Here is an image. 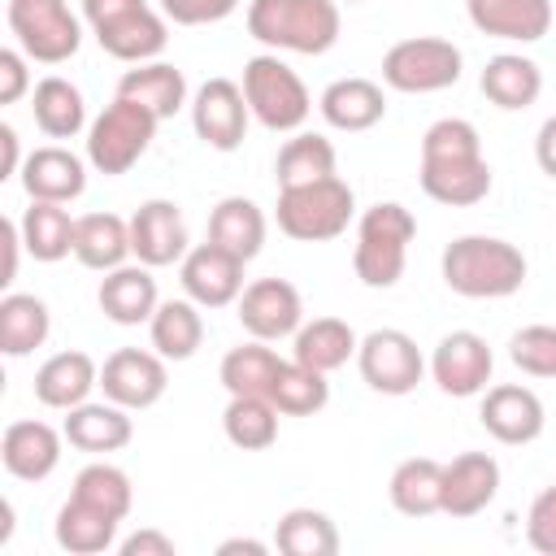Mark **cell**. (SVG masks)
Masks as SVG:
<instances>
[{"mask_svg": "<svg viewBox=\"0 0 556 556\" xmlns=\"http://www.w3.org/2000/svg\"><path fill=\"white\" fill-rule=\"evenodd\" d=\"M421 191L434 204L469 208L491 195V165L482 156L478 126L465 117H439L421 135Z\"/></svg>", "mask_w": 556, "mask_h": 556, "instance_id": "6da1fadb", "label": "cell"}, {"mask_svg": "<svg viewBox=\"0 0 556 556\" xmlns=\"http://www.w3.org/2000/svg\"><path fill=\"white\" fill-rule=\"evenodd\" d=\"M443 282L465 300H504L526 282V252L495 235H460L443 248Z\"/></svg>", "mask_w": 556, "mask_h": 556, "instance_id": "7a4b0ae2", "label": "cell"}, {"mask_svg": "<svg viewBox=\"0 0 556 556\" xmlns=\"http://www.w3.org/2000/svg\"><path fill=\"white\" fill-rule=\"evenodd\" d=\"M339 0H248V35L274 52L321 56L339 43Z\"/></svg>", "mask_w": 556, "mask_h": 556, "instance_id": "3957f363", "label": "cell"}, {"mask_svg": "<svg viewBox=\"0 0 556 556\" xmlns=\"http://www.w3.org/2000/svg\"><path fill=\"white\" fill-rule=\"evenodd\" d=\"M278 230L295 243H326V239H339L352 217H356V191L339 178V174H326V178H313V182H300V187H278Z\"/></svg>", "mask_w": 556, "mask_h": 556, "instance_id": "277c9868", "label": "cell"}, {"mask_svg": "<svg viewBox=\"0 0 556 556\" xmlns=\"http://www.w3.org/2000/svg\"><path fill=\"white\" fill-rule=\"evenodd\" d=\"M83 22L91 26L96 43L126 65L156 61L169 43V17L148 0H83Z\"/></svg>", "mask_w": 556, "mask_h": 556, "instance_id": "5b68a950", "label": "cell"}, {"mask_svg": "<svg viewBox=\"0 0 556 556\" xmlns=\"http://www.w3.org/2000/svg\"><path fill=\"white\" fill-rule=\"evenodd\" d=\"M413 235H417V217L404 204L382 200V204L365 208L361 222H356V252H352L356 278L374 291L395 287L404 278Z\"/></svg>", "mask_w": 556, "mask_h": 556, "instance_id": "8992f818", "label": "cell"}, {"mask_svg": "<svg viewBox=\"0 0 556 556\" xmlns=\"http://www.w3.org/2000/svg\"><path fill=\"white\" fill-rule=\"evenodd\" d=\"M239 87L248 96L252 117L274 135H295L313 113V96H308L304 78L278 52H261V56L243 61V83Z\"/></svg>", "mask_w": 556, "mask_h": 556, "instance_id": "52a82bcc", "label": "cell"}, {"mask_svg": "<svg viewBox=\"0 0 556 556\" xmlns=\"http://www.w3.org/2000/svg\"><path fill=\"white\" fill-rule=\"evenodd\" d=\"M156 126L161 117L126 96H113V104L100 109V117L87 126V161L96 174L104 178H117L126 174L156 139Z\"/></svg>", "mask_w": 556, "mask_h": 556, "instance_id": "ba28073f", "label": "cell"}, {"mask_svg": "<svg viewBox=\"0 0 556 556\" xmlns=\"http://www.w3.org/2000/svg\"><path fill=\"white\" fill-rule=\"evenodd\" d=\"M465 70V56L452 39L439 35H413L387 48L382 56V83L404 96H430L443 87H456Z\"/></svg>", "mask_w": 556, "mask_h": 556, "instance_id": "9c48e42d", "label": "cell"}, {"mask_svg": "<svg viewBox=\"0 0 556 556\" xmlns=\"http://www.w3.org/2000/svg\"><path fill=\"white\" fill-rule=\"evenodd\" d=\"M9 35L39 65H65L83 48V22L65 0H9Z\"/></svg>", "mask_w": 556, "mask_h": 556, "instance_id": "30bf717a", "label": "cell"}, {"mask_svg": "<svg viewBox=\"0 0 556 556\" xmlns=\"http://www.w3.org/2000/svg\"><path fill=\"white\" fill-rule=\"evenodd\" d=\"M356 365H361V378L378 395H408V391H417V382L426 374V356H421L417 339L395 326L369 330L356 348Z\"/></svg>", "mask_w": 556, "mask_h": 556, "instance_id": "8fae6325", "label": "cell"}, {"mask_svg": "<svg viewBox=\"0 0 556 556\" xmlns=\"http://www.w3.org/2000/svg\"><path fill=\"white\" fill-rule=\"evenodd\" d=\"M491 374H495V352L478 330H452L434 343L430 378L443 395H456V400L482 395Z\"/></svg>", "mask_w": 556, "mask_h": 556, "instance_id": "7c38bea8", "label": "cell"}, {"mask_svg": "<svg viewBox=\"0 0 556 556\" xmlns=\"http://www.w3.org/2000/svg\"><path fill=\"white\" fill-rule=\"evenodd\" d=\"M169 387V369H165V356L152 348H117L104 365H100V391L104 400L139 413V408H152Z\"/></svg>", "mask_w": 556, "mask_h": 556, "instance_id": "4fadbf2b", "label": "cell"}, {"mask_svg": "<svg viewBox=\"0 0 556 556\" xmlns=\"http://www.w3.org/2000/svg\"><path fill=\"white\" fill-rule=\"evenodd\" d=\"M239 308V326L261 339V343H278L291 339L304 326V300L287 278H256L243 287V295L235 300Z\"/></svg>", "mask_w": 556, "mask_h": 556, "instance_id": "5bb4252c", "label": "cell"}, {"mask_svg": "<svg viewBox=\"0 0 556 556\" xmlns=\"http://www.w3.org/2000/svg\"><path fill=\"white\" fill-rule=\"evenodd\" d=\"M248 117H252L248 96L230 78H208L191 96V126L213 152H235L248 135Z\"/></svg>", "mask_w": 556, "mask_h": 556, "instance_id": "9a60e30c", "label": "cell"}, {"mask_svg": "<svg viewBox=\"0 0 556 556\" xmlns=\"http://www.w3.org/2000/svg\"><path fill=\"white\" fill-rule=\"evenodd\" d=\"M243 265L248 261H239L235 252L204 239L178 261V282H182L187 300H195L200 308H226L243 295Z\"/></svg>", "mask_w": 556, "mask_h": 556, "instance_id": "2e32d148", "label": "cell"}, {"mask_svg": "<svg viewBox=\"0 0 556 556\" xmlns=\"http://www.w3.org/2000/svg\"><path fill=\"white\" fill-rule=\"evenodd\" d=\"M482 430L495 439V443H508V447H526L543 434L547 426V413H543V400L521 387V382H500V387H486L482 391Z\"/></svg>", "mask_w": 556, "mask_h": 556, "instance_id": "e0dca14e", "label": "cell"}, {"mask_svg": "<svg viewBox=\"0 0 556 556\" xmlns=\"http://www.w3.org/2000/svg\"><path fill=\"white\" fill-rule=\"evenodd\" d=\"M130 252H135V261H143L152 269H165V265L182 261L191 252L182 208L174 200H143L130 213Z\"/></svg>", "mask_w": 556, "mask_h": 556, "instance_id": "ac0fdd59", "label": "cell"}, {"mask_svg": "<svg viewBox=\"0 0 556 556\" xmlns=\"http://www.w3.org/2000/svg\"><path fill=\"white\" fill-rule=\"evenodd\" d=\"M61 443H65V430H56L48 421H35V417L9 421L0 434V460H4L9 478L43 482L61 465Z\"/></svg>", "mask_w": 556, "mask_h": 556, "instance_id": "d6986e66", "label": "cell"}, {"mask_svg": "<svg viewBox=\"0 0 556 556\" xmlns=\"http://www.w3.org/2000/svg\"><path fill=\"white\" fill-rule=\"evenodd\" d=\"M22 191L30 200H52V204H70L87 191V165L83 156H74L61 143H43L35 152H26L22 161Z\"/></svg>", "mask_w": 556, "mask_h": 556, "instance_id": "ffe728a7", "label": "cell"}, {"mask_svg": "<svg viewBox=\"0 0 556 556\" xmlns=\"http://www.w3.org/2000/svg\"><path fill=\"white\" fill-rule=\"evenodd\" d=\"M500 495V460L491 452H460L443 465V513L478 517Z\"/></svg>", "mask_w": 556, "mask_h": 556, "instance_id": "44dd1931", "label": "cell"}, {"mask_svg": "<svg viewBox=\"0 0 556 556\" xmlns=\"http://www.w3.org/2000/svg\"><path fill=\"white\" fill-rule=\"evenodd\" d=\"M96 300H100V313H104L109 321H117V326L152 321V313H156V304H161L152 265H143V261L130 265V261H126V265L109 269V274L100 278Z\"/></svg>", "mask_w": 556, "mask_h": 556, "instance_id": "7402d4cb", "label": "cell"}, {"mask_svg": "<svg viewBox=\"0 0 556 556\" xmlns=\"http://www.w3.org/2000/svg\"><path fill=\"white\" fill-rule=\"evenodd\" d=\"M65 443L78 447V452H122L130 439H135V421H130V408L113 404V400H83L78 408L65 413Z\"/></svg>", "mask_w": 556, "mask_h": 556, "instance_id": "603a6c76", "label": "cell"}, {"mask_svg": "<svg viewBox=\"0 0 556 556\" xmlns=\"http://www.w3.org/2000/svg\"><path fill=\"white\" fill-rule=\"evenodd\" d=\"M465 13L491 39L539 43L552 30V0H465Z\"/></svg>", "mask_w": 556, "mask_h": 556, "instance_id": "cb8c5ba5", "label": "cell"}, {"mask_svg": "<svg viewBox=\"0 0 556 556\" xmlns=\"http://www.w3.org/2000/svg\"><path fill=\"white\" fill-rule=\"evenodd\" d=\"M96 387H100V365H96L87 352H78V348L56 352V356H48V361L35 369V400H39L43 408L70 413V408H78L83 400H91Z\"/></svg>", "mask_w": 556, "mask_h": 556, "instance_id": "d4e9b609", "label": "cell"}, {"mask_svg": "<svg viewBox=\"0 0 556 556\" xmlns=\"http://www.w3.org/2000/svg\"><path fill=\"white\" fill-rule=\"evenodd\" d=\"M317 109H321L326 126L361 135V130H374L387 117V96H382V87L374 78H334L321 91Z\"/></svg>", "mask_w": 556, "mask_h": 556, "instance_id": "484cf974", "label": "cell"}, {"mask_svg": "<svg viewBox=\"0 0 556 556\" xmlns=\"http://www.w3.org/2000/svg\"><path fill=\"white\" fill-rule=\"evenodd\" d=\"M117 526H122V517L70 495L56 513L52 534H56V547L70 552V556H100V552L117 547Z\"/></svg>", "mask_w": 556, "mask_h": 556, "instance_id": "4316f807", "label": "cell"}, {"mask_svg": "<svg viewBox=\"0 0 556 556\" xmlns=\"http://www.w3.org/2000/svg\"><path fill=\"white\" fill-rule=\"evenodd\" d=\"M478 87H482V96H486L495 109L517 113V109H530V104L539 100V91H543V70H539L530 56H521V52H495V56L482 65Z\"/></svg>", "mask_w": 556, "mask_h": 556, "instance_id": "83f0119b", "label": "cell"}, {"mask_svg": "<svg viewBox=\"0 0 556 556\" xmlns=\"http://www.w3.org/2000/svg\"><path fill=\"white\" fill-rule=\"evenodd\" d=\"M356 348H361V339L343 317H313L291 334V356L321 374L343 369L356 356Z\"/></svg>", "mask_w": 556, "mask_h": 556, "instance_id": "f1b7e54d", "label": "cell"}, {"mask_svg": "<svg viewBox=\"0 0 556 556\" xmlns=\"http://www.w3.org/2000/svg\"><path fill=\"white\" fill-rule=\"evenodd\" d=\"M117 96L152 109L161 122L174 117L182 104H187V78L178 65L169 61H143V65H130L122 78H117Z\"/></svg>", "mask_w": 556, "mask_h": 556, "instance_id": "f546056e", "label": "cell"}, {"mask_svg": "<svg viewBox=\"0 0 556 556\" xmlns=\"http://www.w3.org/2000/svg\"><path fill=\"white\" fill-rule=\"evenodd\" d=\"M30 113H35V126L48 135V139H74L87 130V100L83 91L61 78V74H48L35 83L30 91Z\"/></svg>", "mask_w": 556, "mask_h": 556, "instance_id": "4dcf8cb0", "label": "cell"}, {"mask_svg": "<svg viewBox=\"0 0 556 556\" xmlns=\"http://www.w3.org/2000/svg\"><path fill=\"white\" fill-rule=\"evenodd\" d=\"M74 256H78V265H87L96 274L126 265V256H135L130 252V222L117 213H83L78 230H74Z\"/></svg>", "mask_w": 556, "mask_h": 556, "instance_id": "1f68e13d", "label": "cell"}, {"mask_svg": "<svg viewBox=\"0 0 556 556\" xmlns=\"http://www.w3.org/2000/svg\"><path fill=\"white\" fill-rule=\"evenodd\" d=\"M208 243L235 252L239 261H252L265 248V213L248 195H226L208 213Z\"/></svg>", "mask_w": 556, "mask_h": 556, "instance_id": "d6a6232c", "label": "cell"}, {"mask_svg": "<svg viewBox=\"0 0 556 556\" xmlns=\"http://www.w3.org/2000/svg\"><path fill=\"white\" fill-rule=\"evenodd\" d=\"M22 226V243L35 261L43 265H56L74 252V230H78V217H70L65 204H52V200H30V208L17 217Z\"/></svg>", "mask_w": 556, "mask_h": 556, "instance_id": "836d02e7", "label": "cell"}, {"mask_svg": "<svg viewBox=\"0 0 556 556\" xmlns=\"http://www.w3.org/2000/svg\"><path fill=\"white\" fill-rule=\"evenodd\" d=\"M52 334V313L39 295L30 291H9L0 300V352L4 356H30L35 348H43Z\"/></svg>", "mask_w": 556, "mask_h": 556, "instance_id": "e575fe53", "label": "cell"}, {"mask_svg": "<svg viewBox=\"0 0 556 556\" xmlns=\"http://www.w3.org/2000/svg\"><path fill=\"white\" fill-rule=\"evenodd\" d=\"M395 513L404 517H430L443 513V465L434 456H408L395 465L391 486H387Z\"/></svg>", "mask_w": 556, "mask_h": 556, "instance_id": "d590c367", "label": "cell"}, {"mask_svg": "<svg viewBox=\"0 0 556 556\" xmlns=\"http://www.w3.org/2000/svg\"><path fill=\"white\" fill-rule=\"evenodd\" d=\"M148 339L165 361H191L204 343L200 304L195 300H161L148 321Z\"/></svg>", "mask_w": 556, "mask_h": 556, "instance_id": "8d00e7d4", "label": "cell"}, {"mask_svg": "<svg viewBox=\"0 0 556 556\" xmlns=\"http://www.w3.org/2000/svg\"><path fill=\"white\" fill-rule=\"evenodd\" d=\"M278 369H282V356H278L269 343L248 339V343H239V348H230V352L222 356L217 378H222V387H226L230 395H269Z\"/></svg>", "mask_w": 556, "mask_h": 556, "instance_id": "74e56055", "label": "cell"}, {"mask_svg": "<svg viewBox=\"0 0 556 556\" xmlns=\"http://www.w3.org/2000/svg\"><path fill=\"white\" fill-rule=\"evenodd\" d=\"M278 408L269 395H230L222 413V430L239 452H265L278 439Z\"/></svg>", "mask_w": 556, "mask_h": 556, "instance_id": "f35d334b", "label": "cell"}, {"mask_svg": "<svg viewBox=\"0 0 556 556\" xmlns=\"http://www.w3.org/2000/svg\"><path fill=\"white\" fill-rule=\"evenodd\" d=\"M274 547L287 556H334L339 530L321 508H287L274 526Z\"/></svg>", "mask_w": 556, "mask_h": 556, "instance_id": "ab89813d", "label": "cell"}, {"mask_svg": "<svg viewBox=\"0 0 556 556\" xmlns=\"http://www.w3.org/2000/svg\"><path fill=\"white\" fill-rule=\"evenodd\" d=\"M326 174H334V143L326 135L295 130L278 148V161H274L278 187H300V182H313V178H326Z\"/></svg>", "mask_w": 556, "mask_h": 556, "instance_id": "60d3db41", "label": "cell"}, {"mask_svg": "<svg viewBox=\"0 0 556 556\" xmlns=\"http://www.w3.org/2000/svg\"><path fill=\"white\" fill-rule=\"evenodd\" d=\"M269 400H274V408L282 417H313V413L326 408L330 382H326L321 369H308V365H300L291 356V361H282V369H278V378L269 387Z\"/></svg>", "mask_w": 556, "mask_h": 556, "instance_id": "b9f144b4", "label": "cell"}, {"mask_svg": "<svg viewBox=\"0 0 556 556\" xmlns=\"http://www.w3.org/2000/svg\"><path fill=\"white\" fill-rule=\"evenodd\" d=\"M70 495H78V500H87V504H96V508H104V513H113V517H130V504H135V486H130V473L126 469H117V465H109V460H91V465H83L78 473H74V491Z\"/></svg>", "mask_w": 556, "mask_h": 556, "instance_id": "7bdbcfd3", "label": "cell"}, {"mask_svg": "<svg viewBox=\"0 0 556 556\" xmlns=\"http://www.w3.org/2000/svg\"><path fill=\"white\" fill-rule=\"evenodd\" d=\"M508 361L530 378H556V326L534 321L508 339Z\"/></svg>", "mask_w": 556, "mask_h": 556, "instance_id": "ee69618b", "label": "cell"}, {"mask_svg": "<svg viewBox=\"0 0 556 556\" xmlns=\"http://www.w3.org/2000/svg\"><path fill=\"white\" fill-rule=\"evenodd\" d=\"M526 543L539 556H556V482L543 486L526 513Z\"/></svg>", "mask_w": 556, "mask_h": 556, "instance_id": "f6af8a7d", "label": "cell"}, {"mask_svg": "<svg viewBox=\"0 0 556 556\" xmlns=\"http://www.w3.org/2000/svg\"><path fill=\"white\" fill-rule=\"evenodd\" d=\"M239 9V0H161V13L174 26H208Z\"/></svg>", "mask_w": 556, "mask_h": 556, "instance_id": "bcb514c9", "label": "cell"}, {"mask_svg": "<svg viewBox=\"0 0 556 556\" xmlns=\"http://www.w3.org/2000/svg\"><path fill=\"white\" fill-rule=\"evenodd\" d=\"M22 48H0V104H17L30 91V70H26Z\"/></svg>", "mask_w": 556, "mask_h": 556, "instance_id": "7dc6e473", "label": "cell"}, {"mask_svg": "<svg viewBox=\"0 0 556 556\" xmlns=\"http://www.w3.org/2000/svg\"><path fill=\"white\" fill-rule=\"evenodd\" d=\"M117 552H122V556H174L178 547H174V539L161 534V530H135L130 539L117 543Z\"/></svg>", "mask_w": 556, "mask_h": 556, "instance_id": "c3c4849f", "label": "cell"}, {"mask_svg": "<svg viewBox=\"0 0 556 556\" xmlns=\"http://www.w3.org/2000/svg\"><path fill=\"white\" fill-rule=\"evenodd\" d=\"M0 239H4V265H0V287H9L13 278H17V256H22V226L9 217L4 226H0Z\"/></svg>", "mask_w": 556, "mask_h": 556, "instance_id": "681fc988", "label": "cell"}, {"mask_svg": "<svg viewBox=\"0 0 556 556\" xmlns=\"http://www.w3.org/2000/svg\"><path fill=\"white\" fill-rule=\"evenodd\" d=\"M534 161H539V169L547 174V178H556V113L539 126V135H534Z\"/></svg>", "mask_w": 556, "mask_h": 556, "instance_id": "f907efd6", "label": "cell"}, {"mask_svg": "<svg viewBox=\"0 0 556 556\" xmlns=\"http://www.w3.org/2000/svg\"><path fill=\"white\" fill-rule=\"evenodd\" d=\"M22 148H17V130L4 122L0 126V178H17L22 174Z\"/></svg>", "mask_w": 556, "mask_h": 556, "instance_id": "816d5d0a", "label": "cell"}, {"mask_svg": "<svg viewBox=\"0 0 556 556\" xmlns=\"http://www.w3.org/2000/svg\"><path fill=\"white\" fill-rule=\"evenodd\" d=\"M265 556L269 552V543H261V539H226V543H217V556Z\"/></svg>", "mask_w": 556, "mask_h": 556, "instance_id": "f5cc1de1", "label": "cell"}, {"mask_svg": "<svg viewBox=\"0 0 556 556\" xmlns=\"http://www.w3.org/2000/svg\"><path fill=\"white\" fill-rule=\"evenodd\" d=\"M348 4H361V0H348Z\"/></svg>", "mask_w": 556, "mask_h": 556, "instance_id": "db71d44e", "label": "cell"}]
</instances>
